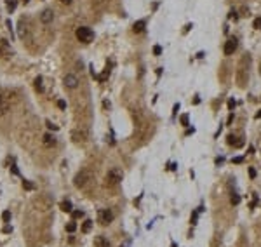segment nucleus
I'll use <instances>...</instances> for the list:
<instances>
[{
	"label": "nucleus",
	"instance_id": "1",
	"mask_svg": "<svg viewBox=\"0 0 261 247\" xmlns=\"http://www.w3.org/2000/svg\"><path fill=\"white\" fill-rule=\"evenodd\" d=\"M75 35H77V38L80 42H84V44H89V42L94 40V31L87 26H80L77 31H75Z\"/></svg>",
	"mask_w": 261,
	"mask_h": 247
},
{
	"label": "nucleus",
	"instance_id": "2",
	"mask_svg": "<svg viewBox=\"0 0 261 247\" xmlns=\"http://www.w3.org/2000/svg\"><path fill=\"white\" fill-rule=\"evenodd\" d=\"M120 179H122V171H120V169H110L108 176H106V183H108L110 186H113V184L120 183Z\"/></svg>",
	"mask_w": 261,
	"mask_h": 247
},
{
	"label": "nucleus",
	"instance_id": "3",
	"mask_svg": "<svg viewBox=\"0 0 261 247\" xmlns=\"http://www.w3.org/2000/svg\"><path fill=\"white\" fill-rule=\"evenodd\" d=\"M89 179H91V172H87V171L78 172L77 176H75V186H78V188H84L87 183H89Z\"/></svg>",
	"mask_w": 261,
	"mask_h": 247
},
{
	"label": "nucleus",
	"instance_id": "4",
	"mask_svg": "<svg viewBox=\"0 0 261 247\" xmlns=\"http://www.w3.org/2000/svg\"><path fill=\"white\" fill-rule=\"evenodd\" d=\"M11 54H12L11 44H9L5 38H2V40H0V56H2V58H7V56H11Z\"/></svg>",
	"mask_w": 261,
	"mask_h": 247
},
{
	"label": "nucleus",
	"instance_id": "5",
	"mask_svg": "<svg viewBox=\"0 0 261 247\" xmlns=\"http://www.w3.org/2000/svg\"><path fill=\"white\" fill-rule=\"evenodd\" d=\"M237 45H239V42H237V38H230V40H226V44H225V54L226 56H230V54L235 52V49H237Z\"/></svg>",
	"mask_w": 261,
	"mask_h": 247
},
{
	"label": "nucleus",
	"instance_id": "6",
	"mask_svg": "<svg viewBox=\"0 0 261 247\" xmlns=\"http://www.w3.org/2000/svg\"><path fill=\"white\" fill-rule=\"evenodd\" d=\"M112 219H113V212H112V211H108V209L99 211V221L103 223V225H108V223H112Z\"/></svg>",
	"mask_w": 261,
	"mask_h": 247
},
{
	"label": "nucleus",
	"instance_id": "7",
	"mask_svg": "<svg viewBox=\"0 0 261 247\" xmlns=\"http://www.w3.org/2000/svg\"><path fill=\"white\" fill-rule=\"evenodd\" d=\"M63 82H64V85H66V87H70V89H75V87L78 85V79L73 75V73H68V75L64 77V80H63Z\"/></svg>",
	"mask_w": 261,
	"mask_h": 247
},
{
	"label": "nucleus",
	"instance_id": "8",
	"mask_svg": "<svg viewBox=\"0 0 261 247\" xmlns=\"http://www.w3.org/2000/svg\"><path fill=\"white\" fill-rule=\"evenodd\" d=\"M52 18H54V14H52L51 9H45V11L40 14V21H42V23H45V25H49V23L52 21Z\"/></svg>",
	"mask_w": 261,
	"mask_h": 247
},
{
	"label": "nucleus",
	"instance_id": "9",
	"mask_svg": "<svg viewBox=\"0 0 261 247\" xmlns=\"http://www.w3.org/2000/svg\"><path fill=\"white\" fill-rule=\"evenodd\" d=\"M94 245L96 247H110V242H108V239H104V237H96L94 239Z\"/></svg>",
	"mask_w": 261,
	"mask_h": 247
},
{
	"label": "nucleus",
	"instance_id": "10",
	"mask_svg": "<svg viewBox=\"0 0 261 247\" xmlns=\"http://www.w3.org/2000/svg\"><path fill=\"white\" fill-rule=\"evenodd\" d=\"M226 141H228V145H233V146H237V148H239V146H242V143H244L242 139H237V136H233V134L228 136Z\"/></svg>",
	"mask_w": 261,
	"mask_h": 247
},
{
	"label": "nucleus",
	"instance_id": "11",
	"mask_svg": "<svg viewBox=\"0 0 261 247\" xmlns=\"http://www.w3.org/2000/svg\"><path fill=\"white\" fill-rule=\"evenodd\" d=\"M44 143H45V146H54L56 145V138L51 136V134H45L44 136Z\"/></svg>",
	"mask_w": 261,
	"mask_h": 247
},
{
	"label": "nucleus",
	"instance_id": "12",
	"mask_svg": "<svg viewBox=\"0 0 261 247\" xmlns=\"http://www.w3.org/2000/svg\"><path fill=\"white\" fill-rule=\"evenodd\" d=\"M61 211H64V212H71V211H73V206H71L70 200H64V202H61Z\"/></svg>",
	"mask_w": 261,
	"mask_h": 247
},
{
	"label": "nucleus",
	"instance_id": "13",
	"mask_svg": "<svg viewBox=\"0 0 261 247\" xmlns=\"http://www.w3.org/2000/svg\"><path fill=\"white\" fill-rule=\"evenodd\" d=\"M132 30H134L136 33H141V31L145 30V21H136L134 26H132Z\"/></svg>",
	"mask_w": 261,
	"mask_h": 247
},
{
	"label": "nucleus",
	"instance_id": "14",
	"mask_svg": "<svg viewBox=\"0 0 261 247\" xmlns=\"http://www.w3.org/2000/svg\"><path fill=\"white\" fill-rule=\"evenodd\" d=\"M42 82H44V79H42V77H37V79H35V87H37V91H40V92L44 91V84H42Z\"/></svg>",
	"mask_w": 261,
	"mask_h": 247
},
{
	"label": "nucleus",
	"instance_id": "15",
	"mask_svg": "<svg viewBox=\"0 0 261 247\" xmlns=\"http://www.w3.org/2000/svg\"><path fill=\"white\" fill-rule=\"evenodd\" d=\"M7 108H9L7 103L4 101V97L0 96V113H5V112H7Z\"/></svg>",
	"mask_w": 261,
	"mask_h": 247
},
{
	"label": "nucleus",
	"instance_id": "16",
	"mask_svg": "<svg viewBox=\"0 0 261 247\" xmlns=\"http://www.w3.org/2000/svg\"><path fill=\"white\" fill-rule=\"evenodd\" d=\"M91 226H92V221H89V219H87L86 223H84V226H82V232H84V233H87V232L91 230Z\"/></svg>",
	"mask_w": 261,
	"mask_h": 247
},
{
	"label": "nucleus",
	"instance_id": "17",
	"mask_svg": "<svg viewBox=\"0 0 261 247\" xmlns=\"http://www.w3.org/2000/svg\"><path fill=\"white\" fill-rule=\"evenodd\" d=\"M16 9V0H7V11L12 12Z\"/></svg>",
	"mask_w": 261,
	"mask_h": 247
},
{
	"label": "nucleus",
	"instance_id": "18",
	"mask_svg": "<svg viewBox=\"0 0 261 247\" xmlns=\"http://www.w3.org/2000/svg\"><path fill=\"white\" fill-rule=\"evenodd\" d=\"M230 202L233 204V206H237V204L240 202V197H239L237 193H233V195H231V199H230Z\"/></svg>",
	"mask_w": 261,
	"mask_h": 247
},
{
	"label": "nucleus",
	"instance_id": "19",
	"mask_svg": "<svg viewBox=\"0 0 261 247\" xmlns=\"http://www.w3.org/2000/svg\"><path fill=\"white\" fill-rule=\"evenodd\" d=\"M66 230H68L70 233H73L75 230H77V225H75L73 221H71V223H68V225H66Z\"/></svg>",
	"mask_w": 261,
	"mask_h": 247
},
{
	"label": "nucleus",
	"instance_id": "20",
	"mask_svg": "<svg viewBox=\"0 0 261 247\" xmlns=\"http://www.w3.org/2000/svg\"><path fill=\"white\" fill-rule=\"evenodd\" d=\"M2 219H4L5 223H9V219H11V212H9V211H5V212L2 214Z\"/></svg>",
	"mask_w": 261,
	"mask_h": 247
},
{
	"label": "nucleus",
	"instance_id": "21",
	"mask_svg": "<svg viewBox=\"0 0 261 247\" xmlns=\"http://www.w3.org/2000/svg\"><path fill=\"white\" fill-rule=\"evenodd\" d=\"M23 186L26 188V190H31V188H33V184L30 183V181H26V179H23Z\"/></svg>",
	"mask_w": 261,
	"mask_h": 247
},
{
	"label": "nucleus",
	"instance_id": "22",
	"mask_svg": "<svg viewBox=\"0 0 261 247\" xmlns=\"http://www.w3.org/2000/svg\"><path fill=\"white\" fill-rule=\"evenodd\" d=\"M153 52H155V56H160L162 47H160V45H155V47H153Z\"/></svg>",
	"mask_w": 261,
	"mask_h": 247
},
{
	"label": "nucleus",
	"instance_id": "23",
	"mask_svg": "<svg viewBox=\"0 0 261 247\" xmlns=\"http://www.w3.org/2000/svg\"><path fill=\"white\" fill-rule=\"evenodd\" d=\"M254 28H256V30H261V18H258L256 21H254Z\"/></svg>",
	"mask_w": 261,
	"mask_h": 247
},
{
	"label": "nucleus",
	"instance_id": "24",
	"mask_svg": "<svg viewBox=\"0 0 261 247\" xmlns=\"http://www.w3.org/2000/svg\"><path fill=\"white\" fill-rule=\"evenodd\" d=\"M19 35L21 37H25V23L21 21V25H19Z\"/></svg>",
	"mask_w": 261,
	"mask_h": 247
},
{
	"label": "nucleus",
	"instance_id": "25",
	"mask_svg": "<svg viewBox=\"0 0 261 247\" xmlns=\"http://www.w3.org/2000/svg\"><path fill=\"white\" fill-rule=\"evenodd\" d=\"M58 106H59L61 110H64V108H66V101H63V99H59V101H58Z\"/></svg>",
	"mask_w": 261,
	"mask_h": 247
},
{
	"label": "nucleus",
	"instance_id": "26",
	"mask_svg": "<svg viewBox=\"0 0 261 247\" xmlns=\"http://www.w3.org/2000/svg\"><path fill=\"white\" fill-rule=\"evenodd\" d=\"M82 216H84L82 211H75V212H73V217H75V219H77V217H82Z\"/></svg>",
	"mask_w": 261,
	"mask_h": 247
},
{
	"label": "nucleus",
	"instance_id": "27",
	"mask_svg": "<svg viewBox=\"0 0 261 247\" xmlns=\"http://www.w3.org/2000/svg\"><path fill=\"white\" fill-rule=\"evenodd\" d=\"M181 122L183 125H188V115H181Z\"/></svg>",
	"mask_w": 261,
	"mask_h": 247
},
{
	"label": "nucleus",
	"instance_id": "28",
	"mask_svg": "<svg viewBox=\"0 0 261 247\" xmlns=\"http://www.w3.org/2000/svg\"><path fill=\"white\" fill-rule=\"evenodd\" d=\"M45 124H47L49 129H52V131H58V125H52V122H45Z\"/></svg>",
	"mask_w": 261,
	"mask_h": 247
},
{
	"label": "nucleus",
	"instance_id": "29",
	"mask_svg": "<svg viewBox=\"0 0 261 247\" xmlns=\"http://www.w3.org/2000/svg\"><path fill=\"white\" fill-rule=\"evenodd\" d=\"M233 162H235V164H242V162H244V157H235Z\"/></svg>",
	"mask_w": 261,
	"mask_h": 247
},
{
	"label": "nucleus",
	"instance_id": "30",
	"mask_svg": "<svg viewBox=\"0 0 261 247\" xmlns=\"http://www.w3.org/2000/svg\"><path fill=\"white\" fill-rule=\"evenodd\" d=\"M228 18H230V19H237V12H235V11H230V14H228Z\"/></svg>",
	"mask_w": 261,
	"mask_h": 247
},
{
	"label": "nucleus",
	"instance_id": "31",
	"mask_svg": "<svg viewBox=\"0 0 261 247\" xmlns=\"http://www.w3.org/2000/svg\"><path fill=\"white\" fill-rule=\"evenodd\" d=\"M228 108H230V110L235 108V101H233V99H230V101H228Z\"/></svg>",
	"mask_w": 261,
	"mask_h": 247
},
{
	"label": "nucleus",
	"instance_id": "32",
	"mask_svg": "<svg viewBox=\"0 0 261 247\" xmlns=\"http://www.w3.org/2000/svg\"><path fill=\"white\" fill-rule=\"evenodd\" d=\"M249 176H251V178H256V171H254L253 167L249 169Z\"/></svg>",
	"mask_w": 261,
	"mask_h": 247
},
{
	"label": "nucleus",
	"instance_id": "33",
	"mask_svg": "<svg viewBox=\"0 0 261 247\" xmlns=\"http://www.w3.org/2000/svg\"><path fill=\"white\" fill-rule=\"evenodd\" d=\"M11 171L14 172V174H19V171H18V167H16V165H11Z\"/></svg>",
	"mask_w": 261,
	"mask_h": 247
},
{
	"label": "nucleus",
	"instance_id": "34",
	"mask_svg": "<svg viewBox=\"0 0 261 247\" xmlns=\"http://www.w3.org/2000/svg\"><path fill=\"white\" fill-rule=\"evenodd\" d=\"M9 232H12L11 226H4V233H9Z\"/></svg>",
	"mask_w": 261,
	"mask_h": 247
},
{
	"label": "nucleus",
	"instance_id": "35",
	"mask_svg": "<svg viewBox=\"0 0 261 247\" xmlns=\"http://www.w3.org/2000/svg\"><path fill=\"white\" fill-rule=\"evenodd\" d=\"M256 118H261V110H259V112L256 113Z\"/></svg>",
	"mask_w": 261,
	"mask_h": 247
},
{
	"label": "nucleus",
	"instance_id": "36",
	"mask_svg": "<svg viewBox=\"0 0 261 247\" xmlns=\"http://www.w3.org/2000/svg\"><path fill=\"white\" fill-rule=\"evenodd\" d=\"M61 2H63V4H70L71 0H61Z\"/></svg>",
	"mask_w": 261,
	"mask_h": 247
},
{
	"label": "nucleus",
	"instance_id": "37",
	"mask_svg": "<svg viewBox=\"0 0 261 247\" xmlns=\"http://www.w3.org/2000/svg\"><path fill=\"white\" fill-rule=\"evenodd\" d=\"M23 2H25V4H28V2H30V0H23Z\"/></svg>",
	"mask_w": 261,
	"mask_h": 247
},
{
	"label": "nucleus",
	"instance_id": "38",
	"mask_svg": "<svg viewBox=\"0 0 261 247\" xmlns=\"http://www.w3.org/2000/svg\"><path fill=\"white\" fill-rule=\"evenodd\" d=\"M120 247H127V244H125V245H120Z\"/></svg>",
	"mask_w": 261,
	"mask_h": 247
}]
</instances>
